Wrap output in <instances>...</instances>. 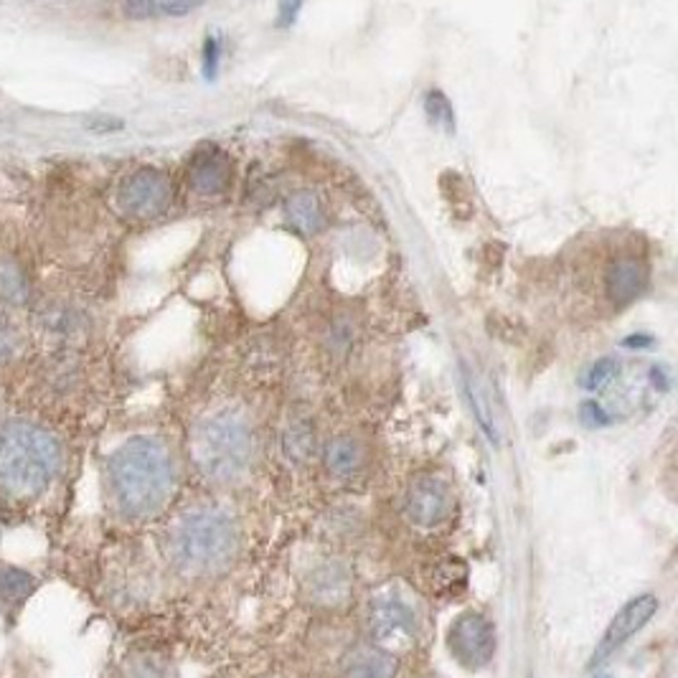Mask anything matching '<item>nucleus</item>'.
<instances>
[{
  "mask_svg": "<svg viewBox=\"0 0 678 678\" xmlns=\"http://www.w3.org/2000/svg\"><path fill=\"white\" fill-rule=\"evenodd\" d=\"M656 612H658V597L656 595L645 593V595L633 597V600H630L625 608H622L618 616L612 618L608 630H605V635L600 637V643H597L595 656H593V660H589V666L605 664V660H608L612 653H618L622 645L630 641V637L641 633V630L648 625Z\"/></svg>",
  "mask_w": 678,
  "mask_h": 678,
  "instance_id": "obj_8",
  "label": "nucleus"
},
{
  "mask_svg": "<svg viewBox=\"0 0 678 678\" xmlns=\"http://www.w3.org/2000/svg\"><path fill=\"white\" fill-rule=\"evenodd\" d=\"M406 518L420 529H435L450 514V491L440 478L420 475L410 485L404 501Z\"/></svg>",
  "mask_w": 678,
  "mask_h": 678,
  "instance_id": "obj_9",
  "label": "nucleus"
},
{
  "mask_svg": "<svg viewBox=\"0 0 678 678\" xmlns=\"http://www.w3.org/2000/svg\"><path fill=\"white\" fill-rule=\"evenodd\" d=\"M254 437L239 412H217L202 420L191 435V458L209 481H234L250 468Z\"/></svg>",
  "mask_w": 678,
  "mask_h": 678,
  "instance_id": "obj_4",
  "label": "nucleus"
},
{
  "mask_svg": "<svg viewBox=\"0 0 678 678\" xmlns=\"http://www.w3.org/2000/svg\"><path fill=\"white\" fill-rule=\"evenodd\" d=\"M283 448L287 452V458L295 462H302L310 458V452H313L315 448V435L308 422H292V425L285 429Z\"/></svg>",
  "mask_w": 678,
  "mask_h": 678,
  "instance_id": "obj_20",
  "label": "nucleus"
},
{
  "mask_svg": "<svg viewBox=\"0 0 678 678\" xmlns=\"http://www.w3.org/2000/svg\"><path fill=\"white\" fill-rule=\"evenodd\" d=\"M38 329L51 341L69 343L82 338L84 315L71 306H64V302H49L44 310H38Z\"/></svg>",
  "mask_w": 678,
  "mask_h": 678,
  "instance_id": "obj_13",
  "label": "nucleus"
},
{
  "mask_svg": "<svg viewBox=\"0 0 678 678\" xmlns=\"http://www.w3.org/2000/svg\"><path fill=\"white\" fill-rule=\"evenodd\" d=\"M364 462V450L361 445H358L354 437H333V440L325 445V466L333 475H354L358 468H361Z\"/></svg>",
  "mask_w": 678,
  "mask_h": 678,
  "instance_id": "obj_14",
  "label": "nucleus"
},
{
  "mask_svg": "<svg viewBox=\"0 0 678 678\" xmlns=\"http://www.w3.org/2000/svg\"><path fill=\"white\" fill-rule=\"evenodd\" d=\"M582 422H585L587 427H605L610 422V414L597 402H585L582 404Z\"/></svg>",
  "mask_w": 678,
  "mask_h": 678,
  "instance_id": "obj_26",
  "label": "nucleus"
},
{
  "mask_svg": "<svg viewBox=\"0 0 678 678\" xmlns=\"http://www.w3.org/2000/svg\"><path fill=\"white\" fill-rule=\"evenodd\" d=\"M450 651L470 671L485 668L496 653V628L481 612H462L450 628Z\"/></svg>",
  "mask_w": 678,
  "mask_h": 678,
  "instance_id": "obj_7",
  "label": "nucleus"
},
{
  "mask_svg": "<svg viewBox=\"0 0 678 678\" xmlns=\"http://www.w3.org/2000/svg\"><path fill=\"white\" fill-rule=\"evenodd\" d=\"M237 521L221 508H194L173 524L169 556L175 570L191 577H211L225 572L237 556Z\"/></svg>",
  "mask_w": 678,
  "mask_h": 678,
  "instance_id": "obj_3",
  "label": "nucleus"
},
{
  "mask_svg": "<svg viewBox=\"0 0 678 678\" xmlns=\"http://www.w3.org/2000/svg\"><path fill=\"white\" fill-rule=\"evenodd\" d=\"M28 298V285L15 262H0V300L5 306H21Z\"/></svg>",
  "mask_w": 678,
  "mask_h": 678,
  "instance_id": "obj_19",
  "label": "nucleus"
},
{
  "mask_svg": "<svg viewBox=\"0 0 678 678\" xmlns=\"http://www.w3.org/2000/svg\"><path fill=\"white\" fill-rule=\"evenodd\" d=\"M300 11V5H280V23L285 26V23H292L295 21V13Z\"/></svg>",
  "mask_w": 678,
  "mask_h": 678,
  "instance_id": "obj_27",
  "label": "nucleus"
},
{
  "mask_svg": "<svg viewBox=\"0 0 678 678\" xmlns=\"http://www.w3.org/2000/svg\"><path fill=\"white\" fill-rule=\"evenodd\" d=\"M188 183L196 194L219 196L231 183V161L219 148H204L191 158Z\"/></svg>",
  "mask_w": 678,
  "mask_h": 678,
  "instance_id": "obj_10",
  "label": "nucleus"
},
{
  "mask_svg": "<svg viewBox=\"0 0 678 678\" xmlns=\"http://www.w3.org/2000/svg\"><path fill=\"white\" fill-rule=\"evenodd\" d=\"M653 338L651 336H630L622 341V346L625 348H645V343H651Z\"/></svg>",
  "mask_w": 678,
  "mask_h": 678,
  "instance_id": "obj_28",
  "label": "nucleus"
},
{
  "mask_svg": "<svg viewBox=\"0 0 678 678\" xmlns=\"http://www.w3.org/2000/svg\"><path fill=\"white\" fill-rule=\"evenodd\" d=\"M618 374H620V366L616 358H600V361L589 366V371L585 377V387L593 389V392L595 389H605L612 379L618 377Z\"/></svg>",
  "mask_w": 678,
  "mask_h": 678,
  "instance_id": "obj_24",
  "label": "nucleus"
},
{
  "mask_svg": "<svg viewBox=\"0 0 678 678\" xmlns=\"http://www.w3.org/2000/svg\"><path fill=\"white\" fill-rule=\"evenodd\" d=\"M287 214H290L292 225L308 231V234H313V231L323 229V206L318 202V196L313 191H295L290 196V202H287Z\"/></svg>",
  "mask_w": 678,
  "mask_h": 678,
  "instance_id": "obj_15",
  "label": "nucleus"
},
{
  "mask_svg": "<svg viewBox=\"0 0 678 678\" xmlns=\"http://www.w3.org/2000/svg\"><path fill=\"white\" fill-rule=\"evenodd\" d=\"M366 625L374 637V645L392 653V648H404L417 635V618L412 605L399 593H381L371 600Z\"/></svg>",
  "mask_w": 678,
  "mask_h": 678,
  "instance_id": "obj_6",
  "label": "nucleus"
},
{
  "mask_svg": "<svg viewBox=\"0 0 678 678\" xmlns=\"http://www.w3.org/2000/svg\"><path fill=\"white\" fill-rule=\"evenodd\" d=\"M198 5L191 3H156V0H146V3H127L123 5V13L130 15V19L146 21V19H175V15H186L191 11H196Z\"/></svg>",
  "mask_w": 678,
  "mask_h": 678,
  "instance_id": "obj_21",
  "label": "nucleus"
},
{
  "mask_svg": "<svg viewBox=\"0 0 678 678\" xmlns=\"http://www.w3.org/2000/svg\"><path fill=\"white\" fill-rule=\"evenodd\" d=\"M173 202L171 179L158 169H138L119 183L117 204L125 217L150 221L165 214Z\"/></svg>",
  "mask_w": 678,
  "mask_h": 678,
  "instance_id": "obj_5",
  "label": "nucleus"
},
{
  "mask_svg": "<svg viewBox=\"0 0 678 678\" xmlns=\"http://www.w3.org/2000/svg\"><path fill=\"white\" fill-rule=\"evenodd\" d=\"M107 489L125 518H150L169 506L175 491L171 452L156 437H133L110 455Z\"/></svg>",
  "mask_w": 678,
  "mask_h": 678,
  "instance_id": "obj_1",
  "label": "nucleus"
},
{
  "mask_svg": "<svg viewBox=\"0 0 678 678\" xmlns=\"http://www.w3.org/2000/svg\"><path fill=\"white\" fill-rule=\"evenodd\" d=\"M397 671V656L379 645H358L341 666L343 678H394Z\"/></svg>",
  "mask_w": 678,
  "mask_h": 678,
  "instance_id": "obj_12",
  "label": "nucleus"
},
{
  "mask_svg": "<svg viewBox=\"0 0 678 678\" xmlns=\"http://www.w3.org/2000/svg\"><path fill=\"white\" fill-rule=\"evenodd\" d=\"M313 597L318 602L336 605L348 597V574L341 566H323L321 572H315L313 579Z\"/></svg>",
  "mask_w": 678,
  "mask_h": 678,
  "instance_id": "obj_17",
  "label": "nucleus"
},
{
  "mask_svg": "<svg viewBox=\"0 0 678 678\" xmlns=\"http://www.w3.org/2000/svg\"><path fill=\"white\" fill-rule=\"evenodd\" d=\"M61 468V443L34 422L13 420L0 427V489L13 498L46 491Z\"/></svg>",
  "mask_w": 678,
  "mask_h": 678,
  "instance_id": "obj_2",
  "label": "nucleus"
},
{
  "mask_svg": "<svg viewBox=\"0 0 678 678\" xmlns=\"http://www.w3.org/2000/svg\"><path fill=\"white\" fill-rule=\"evenodd\" d=\"M462 384H466L470 410H473V417H475L478 425H481L483 435L489 437L491 445H498V429H496V422H493V412L489 406V399H485V394H483L481 381H478L473 374H470L468 366H462Z\"/></svg>",
  "mask_w": 678,
  "mask_h": 678,
  "instance_id": "obj_16",
  "label": "nucleus"
},
{
  "mask_svg": "<svg viewBox=\"0 0 678 678\" xmlns=\"http://www.w3.org/2000/svg\"><path fill=\"white\" fill-rule=\"evenodd\" d=\"M219 59H221V42L219 36L209 34L204 44V77L209 79V82L219 74Z\"/></svg>",
  "mask_w": 678,
  "mask_h": 678,
  "instance_id": "obj_25",
  "label": "nucleus"
},
{
  "mask_svg": "<svg viewBox=\"0 0 678 678\" xmlns=\"http://www.w3.org/2000/svg\"><path fill=\"white\" fill-rule=\"evenodd\" d=\"M645 283H648V273H645L643 262L635 257H622L618 262H612V267L608 269L605 290H608V300L612 306L628 308L630 302L641 298Z\"/></svg>",
  "mask_w": 678,
  "mask_h": 678,
  "instance_id": "obj_11",
  "label": "nucleus"
},
{
  "mask_svg": "<svg viewBox=\"0 0 678 678\" xmlns=\"http://www.w3.org/2000/svg\"><path fill=\"white\" fill-rule=\"evenodd\" d=\"M23 351V333L11 318L0 315V364L13 361Z\"/></svg>",
  "mask_w": 678,
  "mask_h": 678,
  "instance_id": "obj_22",
  "label": "nucleus"
},
{
  "mask_svg": "<svg viewBox=\"0 0 678 678\" xmlns=\"http://www.w3.org/2000/svg\"><path fill=\"white\" fill-rule=\"evenodd\" d=\"M425 110H427V117L433 119L435 125L445 127V130H448V133L455 130L452 105H450V100L445 97L443 92H429L427 100H425Z\"/></svg>",
  "mask_w": 678,
  "mask_h": 678,
  "instance_id": "obj_23",
  "label": "nucleus"
},
{
  "mask_svg": "<svg viewBox=\"0 0 678 678\" xmlns=\"http://www.w3.org/2000/svg\"><path fill=\"white\" fill-rule=\"evenodd\" d=\"M34 589V577L15 566H0V605H15Z\"/></svg>",
  "mask_w": 678,
  "mask_h": 678,
  "instance_id": "obj_18",
  "label": "nucleus"
}]
</instances>
